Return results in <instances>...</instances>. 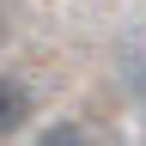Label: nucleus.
Listing matches in <instances>:
<instances>
[{
    "mask_svg": "<svg viewBox=\"0 0 146 146\" xmlns=\"http://www.w3.org/2000/svg\"><path fill=\"white\" fill-rule=\"evenodd\" d=\"M31 122V85L18 73H0V134H18Z\"/></svg>",
    "mask_w": 146,
    "mask_h": 146,
    "instance_id": "obj_1",
    "label": "nucleus"
},
{
    "mask_svg": "<svg viewBox=\"0 0 146 146\" xmlns=\"http://www.w3.org/2000/svg\"><path fill=\"white\" fill-rule=\"evenodd\" d=\"M36 146H91L79 122H49L43 134H36Z\"/></svg>",
    "mask_w": 146,
    "mask_h": 146,
    "instance_id": "obj_2",
    "label": "nucleus"
},
{
    "mask_svg": "<svg viewBox=\"0 0 146 146\" xmlns=\"http://www.w3.org/2000/svg\"><path fill=\"white\" fill-rule=\"evenodd\" d=\"M0 43H6V6H0Z\"/></svg>",
    "mask_w": 146,
    "mask_h": 146,
    "instance_id": "obj_3",
    "label": "nucleus"
}]
</instances>
